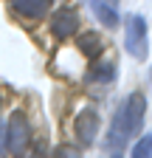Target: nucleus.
Returning a JSON list of instances; mask_svg holds the SVG:
<instances>
[{"instance_id":"10","label":"nucleus","mask_w":152,"mask_h":158,"mask_svg":"<svg viewBox=\"0 0 152 158\" xmlns=\"http://www.w3.org/2000/svg\"><path fill=\"white\" fill-rule=\"evenodd\" d=\"M113 76H116V65L113 62H99L90 68V79L93 82H113Z\"/></svg>"},{"instance_id":"4","label":"nucleus","mask_w":152,"mask_h":158,"mask_svg":"<svg viewBox=\"0 0 152 158\" xmlns=\"http://www.w3.org/2000/svg\"><path fill=\"white\" fill-rule=\"evenodd\" d=\"M121 110H124V118H127V124H130V133L135 135L144 127V116H146V99H144V93H130L127 105Z\"/></svg>"},{"instance_id":"7","label":"nucleus","mask_w":152,"mask_h":158,"mask_svg":"<svg viewBox=\"0 0 152 158\" xmlns=\"http://www.w3.org/2000/svg\"><path fill=\"white\" fill-rule=\"evenodd\" d=\"M11 9L26 20H40L48 14L51 0H11Z\"/></svg>"},{"instance_id":"12","label":"nucleus","mask_w":152,"mask_h":158,"mask_svg":"<svg viewBox=\"0 0 152 158\" xmlns=\"http://www.w3.org/2000/svg\"><path fill=\"white\" fill-rule=\"evenodd\" d=\"M3 150H6V127L0 124V152H3Z\"/></svg>"},{"instance_id":"6","label":"nucleus","mask_w":152,"mask_h":158,"mask_svg":"<svg viewBox=\"0 0 152 158\" xmlns=\"http://www.w3.org/2000/svg\"><path fill=\"white\" fill-rule=\"evenodd\" d=\"M130 135H132V133H130V124H127V118H124V110H118L116 118H113V127H110V135H107L104 147H107L110 152H124Z\"/></svg>"},{"instance_id":"2","label":"nucleus","mask_w":152,"mask_h":158,"mask_svg":"<svg viewBox=\"0 0 152 158\" xmlns=\"http://www.w3.org/2000/svg\"><path fill=\"white\" fill-rule=\"evenodd\" d=\"M28 141H31V124H28L23 110H14L9 124H6V150L20 155V152H26Z\"/></svg>"},{"instance_id":"1","label":"nucleus","mask_w":152,"mask_h":158,"mask_svg":"<svg viewBox=\"0 0 152 158\" xmlns=\"http://www.w3.org/2000/svg\"><path fill=\"white\" fill-rule=\"evenodd\" d=\"M124 48L130 56L146 59L149 45H146V20L141 14H130L124 20Z\"/></svg>"},{"instance_id":"14","label":"nucleus","mask_w":152,"mask_h":158,"mask_svg":"<svg viewBox=\"0 0 152 158\" xmlns=\"http://www.w3.org/2000/svg\"><path fill=\"white\" fill-rule=\"evenodd\" d=\"M0 107H3V102H0Z\"/></svg>"},{"instance_id":"8","label":"nucleus","mask_w":152,"mask_h":158,"mask_svg":"<svg viewBox=\"0 0 152 158\" xmlns=\"http://www.w3.org/2000/svg\"><path fill=\"white\" fill-rule=\"evenodd\" d=\"M90 6H93L96 17L102 20V23H104L107 28H116V26H118V11L113 9L110 3H104V0H90Z\"/></svg>"},{"instance_id":"13","label":"nucleus","mask_w":152,"mask_h":158,"mask_svg":"<svg viewBox=\"0 0 152 158\" xmlns=\"http://www.w3.org/2000/svg\"><path fill=\"white\" fill-rule=\"evenodd\" d=\"M149 79H152V71H149Z\"/></svg>"},{"instance_id":"3","label":"nucleus","mask_w":152,"mask_h":158,"mask_svg":"<svg viewBox=\"0 0 152 158\" xmlns=\"http://www.w3.org/2000/svg\"><path fill=\"white\" fill-rule=\"evenodd\" d=\"M99 124H102V118H99V113L93 110V107H85L82 113H76V118H73V133H76V138H79L82 147H90L93 141H96Z\"/></svg>"},{"instance_id":"11","label":"nucleus","mask_w":152,"mask_h":158,"mask_svg":"<svg viewBox=\"0 0 152 158\" xmlns=\"http://www.w3.org/2000/svg\"><path fill=\"white\" fill-rule=\"evenodd\" d=\"M132 155H135V158H146V155H152V133H144V135L138 138V144L132 147Z\"/></svg>"},{"instance_id":"5","label":"nucleus","mask_w":152,"mask_h":158,"mask_svg":"<svg viewBox=\"0 0 152 158\" xmlns=\"http://www.w3.org/2000/svg\"><path fill=\"white\" fill-rule=\"evenodd\" d=\"M76 28H79V14H76L73 9H59V11H54L51 31H54L56 40H68V37H73Z\"/></svg>"},{"instance_id":"9","label":"nucleus","mask_w":152,"mask_h":158,"mask_svg":"<svg viewBox=\"0 0 152 158\" xmlns=\"http://www.w3.org/2000/svg\"><path fill=\"white\" fill-rule=\"evenodd\" d=\"M76 45H79V51H82L85 56H90V59L102 54V40H99V34H93V31L82 34L79 40H76Z\"/></svg>"}]
</instances>
